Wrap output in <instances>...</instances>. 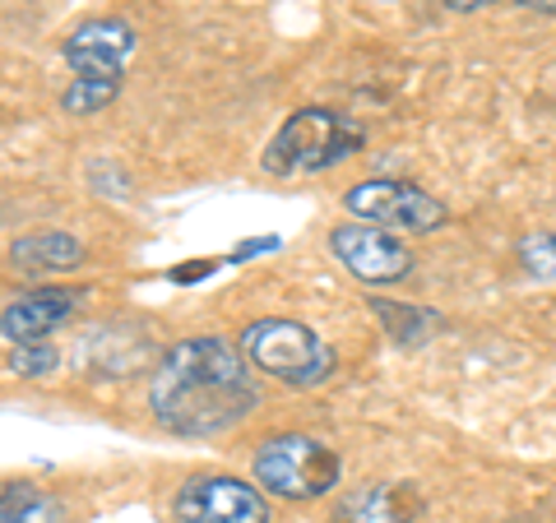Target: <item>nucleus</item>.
I'll list each match as a JSON object with an SVG mask.
<instances>
[{
  "label": "nucleus",
  "instance_id": "nucleus-16",
  "mask_svg": "<svg viewBox=\"0 0 556 523\" xmlns=\"http://www.w3.org/2000/svg\"><path fill=\"white\" fill-rule=\"evenodd\" d=\"M56 347L51 343H24V347H10V371L24 375V380H38L56 371Z\"/></svg>",
  "mask_w": 556,
  "mask_h": 523
},
{
  "label": "nucleus",
  "instance_id": "nucleus-14",
  "mask_svg": "<svg viewBox=\"0 0 556 523\" xmlns=\"http://www.w3.org/2000/svg\"><path fill=\"white\" fill-rule=\"evenodd\" d=\"M116 93H121V84L112 79H70V89L61 93V107L65 116H93L108 102H116Z\"/></svg>",
  "mask_w": 556,
  "mask_h": 523
},
{
  "label": "nucleus",
  "instance_id": "nucleus-2",
  "mask_svg": "<svg viewBox=\"0 0 556 523\" xmlns=\"http://www.w3.org/2000/svg\"><path fill=\"white\" fill-rule=\"evenodd\" d=\"M241 347H247L255 371L283 380L288 390H316L339 366L334 347L302 320H278V316L255 320L241 329Z\"/></svg>",
  "mask_w": 556,
  "mask_h": 523
},
{
  "label": "nucleus",
  "instance_id": "nucleus-15",
  "mask_svg": "<svg viewBox=\"0 0 556 523\" xmlns=\"http://www.w3.org/2000/svg\"><path fill=\"white\" fill-rule=\"evenodd\" d=\"M519 265L529 278H556V232H533L519 241Z\"/></svg>",
  "mask_w": 556,
  "mask_h": 523
},
{
  "label": "nucleus",
  "instance_id": "nucleus-4",
  "mask_svg": "<svg viewBox=\"0 0 556 523\" xmlns=\"http://www.w3.org/2000/svg\"><path fill=\"white\" fill-rule=\"evenodd\" d=\"M343 459L316 435L288 431L255 449V482L278 500H320L339 486Z\"/></svg>",
  "mask_w": 556,
  "mask_h": 523
},
{
  "label": "nucleus",
  "instance_id": "nucleus-8",
  "mask_svg": "<svg viewBox=\"0 0 556 523\" xmlns=\"http://www.w3.org/2000/svg\"><path fill=\"white\" fill-rule=\"evenodd\" d=\"M172 510L181 523H269V500L260 496V486L223 473L190 477Z\"/></svg>",
  "mask_w": 556,
  "mask_h": 523
},
{
  "label": "nucleus",
  "instance_id": "nucleus-5",
  "mask_svg": "<svg viewBox=\"0 0 556 523\" xmlns=\"http://www.w3.org/2000/svg\"><path fill=\"white\" fill-rule=\"evenodd\" d=\"M343 208L353 214L357 222H376V228H399V232H441L450 208L427 195L422 186L413 181H399V177H367L357 181L353 190L343 195Z\"/></svg>",
  "mask_w": 556,
  "mask_h": 523
},
{
  "label": "nucleus",
  "instance_id": "nucleus-6",
  "mask_svg": "<svg viewBox=\"0 0 556 523\" xmlns=\"http://www.w3.org/2000/svg\"><path fill=\"white\" fill-rule=\"evenodd\" d=\"M329 251H334V259L348 273L371 288L399 283V278L413 273V251L394 232L376 228V222H357V218L343 222V228L329 232Z\"/></svg>",
  "mask_w": 556,
  "mask_h": 523
},
{
  "label": "nucleus",
  "instance_id": "nucleus-11",
  "mask_svg": "<svg viewBox=\"0 0 556 523\" xmlns=\"http://www.w3.org/2000/svg\"><path fill=\"white\" fill-rule=\"evenodd\" d=\"M79 259H84V246L70 232H28L10 246V269H20L28 278L79 269Z\"/></svg>",
  "mask_w": 556,
  "mask_h": 523
},
{
  "label": "nucleus",
  "instance_id": "nucleus-7",
  "mask_svg": "<svg viewBox=\"0 0 556 523\" xmlns=\"http://www.w3.org/2000/svg\"><path fill=\"white\" fill-rule=\"evenodd\" d=\"M135 28L116 14H98V20H84L65 33L61 42V61L75 69V79H126V61L135 56Z\"/></svg>",
  "mask_w": 556,
  "mask_h": 523
},
{
  "label": "nucleus",
  "instance_id": "nucleus-1",
  "mask_svg": "<svg viewBox=\"0 0 556 523\" xmlns=\"http://www.w3.org/2000/svg\"><path fill=\"white\" fill-rule=\"evenodd\" d=\"M255 404L260 390L251 380L247 347L218 334H195L167 347V357L149 380L153 422L172 435H190V441L237 426Z\"/></svg>",
  "mask_w": 556,
  "mask_h": 523
},
{
  "label": "nucleus",
  "instance_id": "nucleus-18",
  "mask_svg": "<svg viewBox=\"0 0 556 523\" xmlns=\"http://www.w3.org/2000/svg\"><path fill=\"white\" fill-rule=\"evenodd\" d=\"M519 10H543V14H556V0H515Z\"/></svg>",
  "mask_w": 556,
  "mask_h": 523
},
{
  "label": "nucleus",
  "instance_id": "nucleus-3",
  "mask_svg": "<svg viewBox=\"0 0 556 523\" xmlns=\"http://www.w3.org/2000/svg\"><path fill=\"white\" fill-rule=\"evenodd\" d=\"M362 149V126L329 107H302L292 112L265 149L269 177H306V171H325L343 163L348 153Z\"/></svg>",
  "mask_w": 556,
  "mask_h": 523
},
{
  "label": "nucleus",
  "instance_id": "nucleus-17",
  "mask_svg": "<svg viewBox=\"0 0 556 523\" xmlns=\"http://www.w3.org/2000/svg\"><path fill=\"white\" fill-rule=\"evenodd\" d=\"M445 10H455V14H473V10H486V5H496V0H441Z\"/></svg>",
  "mask_w": 556,
  "mask_h": 523
},
{
  "label": "nucleus",
  "instance_id": "nucleus-13",
  "mask_svg": "<svg viewBox=\"0 0 556 523\" xmlns=\"http://www.w3.org/2000/svg\"><path fill=\"white\" fill-rule=\"evenodd\" d=\"M371 310L380 316V324L390 329V339H399V343H422L431 329L441 324V316H431V310H413V306H394V302H371Z\"/></svg>",
  "mask_w": 556,
  "mask_h": 523
},
{
  "label": "nucleus",
  "instance_id": "nucleus-10",
  "mask_svg": "<svg viewBox=\"0 0 556 523\" xmlns=\"http://www.w3.org/2000/svg\"><path fill=\"white\" fill-rule=\"evenodd\" d=\"M427 500L413 482H371V486H357L348 492L329 523H413L422 519Z\"/></svg>",
  "mask_w": 556,
  "mask_h": 523
},
{
  "label": "nucleus",
  "instance_id": "nucleus-9",
  "mask_svg": "<svg viewBox=\"0 0 556 523\" xmlns=\"http://www.w3.org/2000/svg\"><path fill=\"white\" fill-rule=\"evenodd\" d=\"M84 288H33L10 296L5 310H0V334L10 347L24 343H47V334H56V324H65L75 316V306L84 302Z\"/></svg>",
  "mask_w": 556,
  "mask_h": 523
},
{
  "label": "nucleus",
  "instance_id": "nucleus-12",
  "mask_svg": "<svg viewBox=\"0 0 556 523\" xmlns=\"http://www.w3.org/2000/svg\"><path fill=\"white\" fill-rule=\"evenodd\" d=\"M0 523H65V505L33 482H10L0 492Z\"/></svg>",
  "mask_w": 556,
  "mask_h": 523
}]
</instances>
